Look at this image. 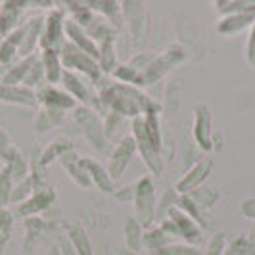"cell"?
Returning a JSON list of instances; mask_svg holds the SVG:
<instances>
[{"label":"cell","mask_w":255,"mask_h":255,"mask_svg":"<svg viewBox=\"0 0 255 255\" xmlns=\"http://www.w3.org/2000/svg\"><path fill=\"white\" fill-rule=\"evenodd\" d=\"M60 58H62V65H64L65 71H73L77 75L87 77V81H90L92 85H96L104 77L98 62L94 58H90L89 54H85L79 48H75L67 40H65V44L60 50Z\"/></svg>","instance_id":"cell-4"},{"label":"cell","mask_w":255,"mask_h":255,"mask_svg":"<svg viewBox=\"0 0 255 255\" xmlns=\"http://www.w3.org/2000/svg\"><path fill=\"white\" fill-rule=\"evenodd\" d=\"M38 54H33V56H27V58H21V60H17L13 65H10L8 69H6V73L2 75V85H23V79L25 75L29 73V69H31V65L33 62L37 60Z\"/></svg>","instance_id":"cell-29"},{"label":"cell","mask_w":255,"mask_h":255,"mask_svg":"<svg viewBox=\"0 0 255 255\" xmlns=\"http://www.w3.org/2000/svg\"><path fill=\"white\" fill-rule=\"evenodd\" d=\"M73 119H75L81 134L87 138V142L94 150L104 152L108 148L110 142L106 140L104 121L98 112H94L92 108H87V106H77L75 110H73Z\"/></svg>","instance_id":"cell-5"},{"label":"cell","mask_w":255,"mask_h":255,"mask_svg":"<svg viewBox=\"0 0 255 255\" xmlns=\"http://www.w3.org/2000/svg\"><path fill=\"white\" fill-rule=\"evenodd\" d=\"M186 60V50L182 46H171L165 52L157 54L153 58V62L140 73V89L142 87H152L155 83H159L163 77L180 65Z\"/></svg>","instance_id":"cell-6"},{"label":"cell","mask_w":255,"mask_h":255,"mask_svg":"<svg viewBox=\"0 0 255 255\" xmlns=\"http://www.w3.org/2000/svg\"><path fill=\"white\" fill-rule=\"evenodd\" d=\"M177 198H179V194L175 192V188H169V190L163 192V196L155 202V223L165 221L169 211L177 204Z\"/></svg>","instance_id":"cell-41"},{"label":"cell","mask_w":255,"mask_h":255,"mask_svg":"<svg viewBox=\"0 0 255 255\" xmlns=\"http://www.w3.org/2000/svg\"><path fill=\"white\" fill-rule=\"evenodd\" d=\"M13 148H15V146H13L10 134L0 127V157H2V161H6V157L13 152Z\"/></svg>","instance_id":"cell-49"},{"label":"cell","mask_w":255,"mask_h":255,"mask_svg":"<svg viewBox=\"0 0 255 255\" xmlns=\"http://www.w3.org/2000/svg\"><path fill=\"white\" fill-rule=\"evenodd\" d=\"M44 85H46L44 67H42V62H40V56H37V60L33 62L31 69H29V73H27L25 79H23V87H27V89H31L37 92V90L40 89V87H44Z\"/></svg>","instance_id":"cell-40"},{"label":"cell","mask_w":255,"mask_h":255,"mask_svg":"<svg viewBox=\"0 0 255 255\" xmlns=\"http://www.w3.org/2000/svg\"><path fill=\"white\" fill-rule=\"evenodd\" d=\"M92 12H96L98 15H102L104 19L114 27L117 33L123 31L125 21H123V10H121V2L115 0H89L87 2Z\"/></svg>","instance_id":"cell-19"},{"label":"cell","mask_w":255,"mask_h":255,"mask_svg":"<svg viewBox=\"0 0 255 255\" xmlns=\"http://www.w3.org/2000/svg\"><path fill=\"white\" fill-rule=\"evenodd\" d=\"M83 165H85L87 173H89L92 188L104 192V194H114L115 180L110 177L108 169H106L100 161H96V159H92V157H83Z\"/></svg>","instance_id":"cell-21"},{"label":"cell","mask_w":255,"mask_h":255,"mask_svg":"<svg viewBox=\"0 0 255 255\" xmlns=\"http://www.w3.org/2000/svg\"><path fill=\"white\" fill-rule=\"evenodd\" d=\"M60 165L64 167V171L67 173V177L75 182L79 188L83 190H89L92 188V182L87 173V169L83 165V157L73 150V152L65 153L64 157H60Z\"/></svg>","instance_id":"cell-16"},{"label":"cell","mask_w":255,"mask_h":255,"mask_svg":"<svg viewBox=\"0 0 255 255\" xmlns=\"http://www.w3.org/2000/svg\"><path fill=\"white\" fill-rule=\"evenodd\" d=\"M42 27H44V17L42 15L31 17L25 25H23V40H21V46H19V60L37 54L35 50H37L38 44H40Z\"/></svg>","instance_id":"cell-20"},{"label":"cell","mask_w":255,"mask_h":255,"mask_svg":"<svg viewBox=\"0 0 255 255\" xmlns=\"http://www.w3.org/2000/svg\"><path fill=\"white\" fill-rule=\"evenodd\" d=\"M33 192H35V182H33V177L29 175L25 177L23 180H19V182H15L13 184V190H12V196H10V204H23L25 200H29L31 196H33Z\"/></svg>","instance_id":"cell-42"},{"label":"cell","mask_w":255,"mask_h":255,"mask_svg":"<svg viewBox=\"0 0 255 255\" xmlns=\"http://www.w3.org/2000/svg\"><path fill=\"white\" fill-rule=\"evenodd\" d=\"M155 56H157L155 52H136V54H132V56H130V60H128L127 64L130 65L132 69H136L138 73H142L148 65L152 64Z\"/></svg>","instance_id":"cell-45"},{"label":"cell","mask_w":255,"mask_h":255,"mask_svg":"<svg viewBox=\"0 0 255 255\" xmlns=\"http://www.w3.org/2000/svg\"><path fill=\"white\" fill-rule=\"evenodd\" d=\"M54 202H56V192H54V188L46 186V188L35 190L29 200H25L23 204L17 205V215H19V217H25V219L35 217V215H38V213L50 209L52 205H54Z\"/></svg>","instance_id":"cell-15"},{"label":"cell","mask_w":255,"mask_h":255,"mask_svg":"<svg viewBox=\"0 0 255 255\" xmlns=\"http://www.w3.org/2000/svg\"><path fill=\"white\" fill-rule=\"evenodd\" d=\"M98 98L102 102L104 112H114L127 119H138L148 114H159L161 104L155 102L148 94H144L140 89L130 87V85H121L114 79L102 77L96 85Z\"/></svg>","instance_id":"cell-1"},{"label":"cell","mask_w":255,"mask_h":255,"mask_svg":"<svg viewBox=\"0 0 255 255\" xmlns=\"http://www.w3.org/2000/svg\"><path fill=\"white\" fill-rule=\"evenodd\" d=\"M190 196V200L194 204L198 205V209H202V211H209L213 205L219 202V198H221V194H219L217 188H213V186H200V188H196L194 192L188 194Z\"/></svg>","instance_id":"cell-34"},{"label":"cell","mask_w":255,"mask_h":255,"mask_svg":"<svg viewBox=\"0 0 255 255\" xmlns=\"http://www.w3.org/2000/svg\"><path fill=\"white\" fill-rule=\"evenodd\" d=\"M64 229H65V236H67V240L71 242V246H73V250L77 252V255H94L89 234H87V230L83 229L81 225L65 223Z\"/></svg>","instance_id":"cell-26"},{"label":"cell","mask_w":255,"mask_h":255,"mask_svg":"<svg viewBox=\"0 0 255 255\" xmlns=\"http://www.w3.org/2000/svg\"><path fill=\"white\" fill-rule=\"evenodd\" d=\"M0 102L23 106V108L38 106L35 90L27 89L23 85H2V83H0Z\"/></svg>","instance_id":"cell-18"},{"label":"cell","mask_w":255,"mask_h":255,"mask_svg":"<svg viewBox=\"0 0 255 255\" xmlns=\"http://www.w3.org/2000/svg\"><path fill=\"white\" fill-rule=\"evenodd\" d=\"M65 40L71 42L75 48H79V50L85 52V54H89L90 58H94L98 62V44L87 35V31L83 27H79L69 17L65 19Z\"/></svg>","instance_id":"cell-17"},{"label":"cell","mask_w":255,"mask_h":255,"mask_svg":"<svg viewBox=\"0 0 255 255\" xmlns=\"http://www.w3.org/2000/svg\"><path fill=\"white\" fill-rule=\"evenodd\" d=\"M40 62L44 67V77H46V85L56 87L58 83H62V75H64V65H62V58L60 52L56 50H40Z\"/></svg>","instance_id":"cell-24"},{"label":"cell","mask_w":255,"mask_h":255,"mask_svg":"<svg viewBox=\"0 0 255 255\" xmlns=\"http://www.w3.org/2000/svg\"><path fill=\"white\" fill-rule=\"evenodd\" d=\"M142 234L144 229L140 227V223L134 217H125V225H123V238H125V248L130 252H140L142 250Z\"/></svg>","instance_id":"cell-30"},{"label":"cell","mask_w":255,"mask_h":255,"mask_svg":"<svg viewBox=\"0 0 255 255\" xmlns=\"http://www.w3.org/2000/svg\"><path fill=\"white\" fill-rule=\"evenodd\" d=\"M246 60L248 64L255 67V21L250 29V37H248V46H246Z\"/></svg>","instance_id":"cell-51"},{"label":"cell","mask_w":255,"mask_h":255,"mask_svg":"<svg viewBox=\"0 0 255 255\" xmlns=\"http://www.w3.org/2000/svg\"><path fill=\"white\" fill-rule=\"evenodd\" d=\"M23 40V25L17 27L13 33L0 42V65L10 67L19 60V46Z\"/></svg>","instance_id":"cell-23"},{"label":"cell","mask_w":255,"mask_h":255,"mask_svg":"<svg viewBox=\"0 0 255 255\" xmlns=\"http://www.w3.org/2000/svg\"><path fill=\"white\" fill-rule=\"evenodd\" d=\"M134 153H136V144H134V138L130 134L115 144L114 152L110 155V161H108V167H106L112 179L117 180L123 177V173L127 171V167Z\"/></svg>","instance_id":"cell-12"},{"label":"cell","mask_w":255,"mask_h":255,"mask_svg":"<svg viewBox=\"0 0 255 255\" xmlns=\"http://www.w3.org/2000/svg\"><path fill=\"white\" fill-rule=\"evenodd\" d=\"M4 165L10 169V173H12V177L15 182H19V180H23L25 177H29V163H27L23 153L19 152L17 148H13V152L6 157Z\"/></svg>","instance_id":"cell-35"},{"label":"cell","mask_w":255,"mask_h":255,"mask_svg":"<svg viewBox=\"0 0 255 255\" xmlns=\"http://www.w3.org/2000/svg\"><path fill=\"white\" fill-rule=\"evenodd\" d=\"M157 255H204V252L198 248V246H190V244L184 242H173L161 248L159 252H153Z\"/></svg>","instance_id":"cell-43"},{"label":"cell","mask_w":255,"mask_h":255,"mask_svg":"<svg viewBox=\"0 0 255 255\" xmlns=\"http://www.w3.org/2000/svg\"><path fill=\"white\" fill-rule=\"evenodd\" d=\"M159 229L163 230L167 236H171L175 242H184L190 246H198L204 236V230L200 229V225L196 221H192L188 215H184L177 207H173L165 221L159 223Z\"/></svg>","instance_id":"cell-2"},{"label":"cell","mask_w":255,"mask_h":255,"mask_svg":"<svg viewBox=\"0 0 255 255\" xmlns=\"http://www.w3.org/2000/svg\"><path fill=\"white\" fill-rule=\"evenodd\" d=\"M155 186L152 177H142L136 180V192H134V219L140 223L144 230L150 229L155 223Z\"/></svg>","instance_id":"cell-7"},{"label":"cell","mask_w":255,"mask_h":255,"mask_svg":"<svg viewBox=\"0 0 255 255\" xmlns=\"http://www.w3.org/2000/svg\"><path fill=\"white\" fill-rule=\"evenodd\" d=\"M4 255H19V252H17V248L13 246V244H8V248H6V254Z\"/></svg>","instance_id":"cell-55"},{"label":"cell","mask_w":255,"mask_h":255,"mask_svg":"<svg viewBox=\"0 0 255 255\" xmlns=\"http://www.w3.org/2000/svg\"><path fill=\"white\" fill-rule=\"evenodd\" d=\"M211 171H213V159H200L198 163H194V165L177 180V184H175V192L182 196V194H190L194 192L196 188H200V186H204L205 180L209 179V175H211Z\"/></svg>","instance_id":"cell-11"},{"label":"cell","mask_w":255,"mask_h":255,"mask_svg":"<svg viewBox=\"0 0 255 255\" xmlns=\"http://www.w3.org/2000/svg\"><path fill=\"white\" fill-rule=\"evenodd\" d=\"M217 10L223 15L230 13H255V0H219Z\"/></svg>","instance_id":"cell-37"},{"label":"cell","mask_w":255,"mask_h":255,"mask_svg":"<svg viewBox=\"0 0 255 255\" xmlns=\"http://www.w3.org/2000/svg\"><path fill=\"white\" fill-rule=\"evenodd\" d=\"M119 255H138V254H136V252H130V250L125 248V250H121V252H119Z\"/></svg>","instance_id":"cell-56"},{"label":"cell","mask_w":255,"mask_h":255,"mask_svg":"<svg viewBox=\"0 0 255 255\" xmlns=\"http://www.w3.org/2000/svg\"><path fill=\"white\" fill-rule=\"evenodd\" d=\"M175 207H177V209H180L184 215H188L192 221H196V223L200 225V229H202V230L209 229V219L205 217V213L202 211V209H198V205L192 202L188 194H182V196H179V198H177V204H175Z\"/></svg>","instance_id":"cell-32"},{"label":"cell","mask_w":255,"mask_h":255,"mask_svg":"<svg viewBox=\"0 0 255 255\" xmlns=\"http://www.w3.org/2000/svg\"><path fill=\"white\" fill-rule=\"evenodd\" d=\"M240 213L246 219H252L255 221V198H248L240 204Z\"/></svg>","instance_id":"cell-52"},{"label":"cell","mask_w":255,"mask_h":255,"mask_svg":"<svg viewBox=\"0 0 255 255\" xmlns=\"http://www.w3.org/2000/svg\"><path fill=\"white\" fill-rule=\"evenodd\" d=\"M130 128H132L130 136L134 138L136 152L140 153L142 161L146 163V167L150 169L152 175H161V173H163V155H161V150H157V148L153 146V142L148 138L142 117L132 119V121H130Z\"/></svg>","instance_id":"cell-8"},{"label":"cell","mask_w":255,"mask_h":255,"mask_svg":"<svg viewBox=\"0 0 255 255\" xmlns=\"http://www.w3.org/2000/svg\"><path fill=\"white\" fill-rule=\"evenodd\" d=\"M12 230H13V215H12V211H10L8 207L0 205V234L10 238Z\"/></svg>","instance_id":"cell-48"},{"label":"cell","mask_w":255,"mask_h":255,"mask_svg":"<svg viewBox=\"0 0 255 255\" xmlns=\"http://www.w3.org/2000/svg\"><path fill=\"white\" fill-rule=\"evenodd\" d=\"M134 192H136V182L127 184V186H123V188H117L114 194L119 202H125V204H127V202H132V200H134Z\"/></svg>","instance_id":"cell-50"},{"label":"cell","mask_w":255,"mask_h":255,"mask_svg":"<svg viewBox=\"0 0 255 255\" xmlns=\"http://www.w3.org/2000/svg\"><path fill=\"white\" fill-rule=\"evenodd\" d=\"M144 121V128H146V134L148 138L153 142V146L157 150L163 148V134H161V123H159V114H148L142 117Z\"/></svg>","instance_id":"cell-38"},{"label":"cell","mask_w":255,"mask_h":255,"mask_svg":"<svg viewBox=\"0 0 255 255\" xmlns=\"http://www.w3.org/2000/svg\"><path fill=\"white\" fill-rule=\"evenodd\" d=\"M65 13L64 8H52L44 15V27L40 37V50H56L60 52L65 44Z\"/></svg>","instance_id":"cell-9"},{"label":"cell","mask_w":255,"mask_h":255,"mask_svg":"<svg viewBox=\"0 0 255 255\" xmlns=\"http://www.w3.org/2000/svg\"><path fill=\"white\" fill-rule=\"evenodd\" d=\"M65 6H67V10L71 13V21H75L79 27H83V29H87L89 23L94 19V15L96 13L92 12L89 8V4L87 2H65Z\"/></svg>","instance_id":"cell-36"},{"label":"cell","mask_w":255,"mask_h":255,"mask_svg":"<svg viewBox=\"0 0 255 255\" xmlns=\"http://www.w3.org/2000/svg\"><path fill=\"white\" fill-rule=\"evenodd\" d=\"M73 152V142L69 140V138H56V140H52L46 148H44V152L40 153V157H38V165L40 167H48L52 161H60V157H64L65 153Z\"/></svg>","instance_id":"cell-28"},{"label":"cell","mask_w":255,"mask_h":255,"mask_svg":"<svg viewBox=\"0 0 255 255\" xmlns=\"http://www.w3.org/2000/svg\"><path fill=\"white\" fill-rule=\"evenodd\" d=\"M123 10V21L128 25L130 33V44L132 50L144 52V46L148 44V35H150V21H148V12L142 2H121Z\"/></svg>","instance_id":"cell-3"},{"label":"cell","mask_w":255,"mask_h":255,"mask_svg":"<svg viewBox=\"0 0 255 255\" xmlns=\"http://www.w3.org/2000/svg\"><path fill=\"white\" fill-rule=\"evenodd\" d=\"M13 184H15V180H13L12 173H10V169L4 165L0 169V205H6L10 204V196H12V190H13Z\"/></svg>","instance_id":"cell-44"},{"label":"cell","mask_w":255,"mask_h":255,"mask_svg":"<svg viewBox=\"0 0 255 255\" xmlns=\"http://www.w3.org/2000/svg\"><path fill=\"white\" fill-rule=\"evenodd\" d=\"M128 121L127 117L119 114H114V112H108L104 115V134H106V140L108 142H121L125 136L128 134H123L125 128H128Z\"/></svg>","instance_id":"cell-25"},{"label":"cell","mask_w":255,"mask_h":255,"mask_svg":"<svg viewBox=\"0 0 255 255\" xmlns=\"http://www.w3.org/2000/svg\"><path fill=\"white\" fill-rule=\"evenodd\" d=\"M31 2H19V0H6L0 2V42L13 33L17 27H21V15L23 10Z\"/></svg>","instance_id":"cell-13"},{"label":"cell","mask_w":255,"mask_h":255,"mask_svg":"<svg viewBox=\"0 0 255 255\" xmlns=\"http://www.w3.org/2000/svg\"><path fill=\"white\" fill-rule=\"evenodd\" d=\"M8 244H10V238L0 234V255L6 254V248H8Z\"/></svg>","instance_id":"cell-54"},{"label":"cell","mask_w":255,"mask_h":255,"mask_svg":"<svg viewBox=\"0 0 255 255\" xmlns=\"http://www.w3.org/2000/svg\"><path fill=\"white\" fill-rule=\"evenodd\" d=\"M58 250H60V255H77V252L73 250V246H71V242L67 240V236H62L60 238V246H58Z\"/></svg>","instance_id":"cell-53"},{"label":"cell","mask_w":255,"mask_h":255,"mask_svg":"<svg viewBox=\"0 0 255 255\" xmlns=\"http://www.w3.org/2000/svg\"><path fill=\"white\" fill-rule=\"evenodd\" d=\"M213 112L209 106L198 104L194 108V125H192V136L200 150L211 152L213 150Z\"/></svg>","instance_id":"cell-10"},{"label":"cell","mask_w":255,"mask_h":255,"mask_svg":"<svg viewBox=\"0 0 255 255\" xmlns=\"http://www.w3.org/2000/svg\"><path fill=\"white\" fill-rule=\"evenodd\" d=\"M248 252V238L246 236H234L227 242V248L223 255H246Z\"/></svg>","instance_id":"cell-47"},{"label":"cell","mask_w":255,"mask_h":255,"mask_svg":"<svg viewBox=\"0 0 255 255\" xmlns=\"http://www.w3.org/2000/svg\"><path fill=\"white\" fill-rule=\"evenodd\" d=\"M227 234L225 232H215L209 242H207V250L204 252V255H223L225 248H227Z\"/></svg>","instance_id":"cell-46"},{"label":"cell","mask_w":255,"mask_h":255,"mask_svg":"<svg viewBox=\"0 0 255 255\" xmlns=\"http://www.w3.org/2000/svg\"><path fill=\"white\" fill-rule=\"evenodd\" d=\"M37 102L42 108L58 110V112H64V114L77 108V102L64 89H58V87H52V85H44L37 90Z\"/></svg>","instance_id":"cell-14"},{"label":"cell","mask_w":255,"mask_h":255,"mask_svg":"<svg viewBox=\"0 0 255 255\" xmlns=\"http://www.w3.org/2000/svg\"><path fill=\"white\" fill-rule=\"evenodd\" d=\"M65 114L64 112H58V110H48V108H42L35 117V130L37 132H48L52 128L60 127L64 123Z\"/></svg>","instance_id":"cell-31"},{"label":"cell","mask_w":255,"mask_h":255,"mask_svg":"<svg viewBox=\"0 0 255 255\" xmlns=\"http://www.w3.org/2000/svg\"><path fill=\"white\" fill-rule=\"evenodd\" d=\"M115 38H106L98 44V65L102 69L104 75H112L115 67L119 65V58H117V50H115Z\"/></svg>","instance_id":"cell-27"},{"label":"cell","mask_w":255,"mask_h":255,"mask_svg":"<svg viewBox=\"0 0 255 255\" xmlns=\"http://www.w3.org/2000/svg\"><path fill=\"white\" fill-rule=\"evenodd\" d=\"M112 79L117 81V83H121V85H130V87L140 89V73L136 69H132L127 62L119 64L115 67V71L112 73Z\"/></svg>","instance_id":"cell-39"},{"label":"cell","mask_w":255,"mask_h":255,"mask_svg":"<svg viewBox=\"0 0 255 255\" xmlns=\"http://www.w3.org/2000/svg\"><path fill=\"white\" fill-rule=\"evenodd\" d=\"M255 21V13H230V15H223L217 21V33L219 35H236L244 29H252Z\"/></svg>","instance_id":"cell-22"},{"label":"cell","mask_w":255,"mask_h":255,"mask_svg":"<svg viewBox=\"0 0 255 255\" xmlns=\"http://www.w3.org/2000/svg\"><path fill=\"white\" fill-rule=\"evenodd\" d=\"M173 242H175V240H173L171 236H167L159 227H155V229H146L144 234H142V248H146L150 254L159 252L161 248H165V246H169V244H173Z\"/></svg>","instance_id":"cell-33"}]
</instances>
